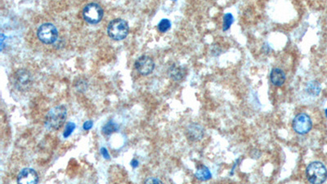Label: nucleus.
<instances>
[{"label": "nucleus", "mask_w": 327, "mask_h": 184, "mask_svg": "<svg viewBox=\"0 0 327 184\" xmlns=\"http://www.w3.org/2000/svg\"><path fill=\"white\" fill-rule=\"evenodd\" d=\"M38 181H39V176L37 173L34 169L29 168L23 169L18 177V184H37Z\"/></svg>", "instance_id": "nucleus-9"}, {"label": "nucleus", "mask_w": 327, "mask_h": 184, "mask_svg": "<svg viewBox=\"0 0 327 184\" xmlns=\"http://www.w3.org/2000/svg\"><path fill=\"white\" fill-rule=\"evenodd\" d=\"M195 176L201 181H207V180L211 179L212 174L206 166L202 165V166L200 167L199 169H197L196 174H195Z\"/></svg>", "instance_id": "nucleus-13"}, {"label": "nucleus", "mask_w": 327, "mask_h": 184, "mask_svg": "<svg viewBox=\"0 0 327 184\" xmlns=\"http://www.w3.org/2000/svg\"><path fill=\"white\" fill-rule=\"evenodd\" d=\"M285 79H286V76H285V72L280 69L274 68L271 72L270 79L273 85L277 86V87L283 85L285 83Z\"/></svg>", "instance_id": "nucleus-11"}, {"label": "nucleus", "mask_w": 327, "mask_h": 184, "mask_svg": "<svg viewBox=\"0 0 327 184\" xmlns=\"http://www.w3.org/2000/svg\"><path fill=\"white\" fill-rule=\"evenodd\" d=\"M131 164H132V165H133L134 168H136V167L138 166V160H136V159H133V161H132Z\"/></svg>", "instance_id": "nucleus-22"}, {"label": "nucleus", "mask_w": 327, "mask_h": 184, "mask_svg": "<svg viewBox=\"0 0 327 184\" xmlns=\"http://www.w3.org/2000/svg\"><path fill=\"white\" fill-rule=\"evenodd\" d=\"M306 176L311 184H323L327 179V169L321 162H312L306 169Z\"/></svg>", "instance_id": "nucleus-2"}, {"label": "nucleus", "mask_w": 327, "mask_h": 184, "mask_svg": "<svg viewBox=\"0 0 327 184\" xmlns=\"http://www.w3.org/2000/svg\"><path fill=\"white\" fill-rule=\"evenodd\" d=\"M306 90H307V93H309L311 95L316 96L319 94L321 88H320L319 83L316 81H312L307 84Z\"/></svg>", "instance_id": "nucleus-14"}, {"label": "nucleus", "mask_w": 327, "mask_h": 184, "mask_svg": "<svg viewBox=\"0 0 327 184\" xmlns=\"http://www.w3.org/2000/svg\"><path fill=\"white\" fill-rule=\"evenodd\" d=\"M293 129L299 134H306L312 130V122L309 115L306 113H300L295 116L292 123Z\"/></svg>", "instance_id": "nucleus-6"}, {"label": "nucleus", "mask_w": 327, "mask_h": 184, "mask_svg": "<svg viewBox=\"0 0 327 184\" xmlns=\"http://www.w3.org/2000/svg\"><path fill=\"white\" fill-rule=\"evenodd\" d=\"M326 115H327V110H326Z\"/></svg>", "instance_id": "nucleus-23"}, {"label": "nucleus", "mask_w": 327, "mask_h": 184, "mask_svg": "<svg viewBox=\"0 0 327 184\" xmlns=\"http://www.w3.org/2000/svg\"><path fill=\"white\" fill-rule=\"evenodd\" d=\"M187 136L192 141L201 139L204 136V130L201 125L197 124H192L187 128Z\"/></svg>", "instance_id": "nucleus-10"}, {"label": "nucleus", "mask_w": 327, "mask_h": 184, "mask_svg": "<svg viewBox=\"0 0 327 184\" xmlns=\"http://www.w3.org/2000/svg\"><path fill=\"white\" fill-rule=\"evenodd\" d=\"M101 153H102V156H103L104 157H106V158L108 159L109 154L107 151H106V148H101Z\"/></svg>", "instance_id": "nucleus-20"}, {"label": "nucleus", "mask_w": 327, "mask_h": 184, "mask_svg": "<svg viewBox=\"0 0 327 184\" xmlns=\"http://www.w3.org/2000/svg\"><path fill=\"white\" fill-rule=\"evenodd\" d=\"M233 22V16L231 13H226V14H225L224 17V25H223V29H224V31H226L230 28Z\"/></svg>", "instance_id": "nucleus-16"}, {"label": "nucleus", "mask_w": 327, "mask_h": 184, "mask_svg": "<svg viewBox=\"0 0 327 184\" xmlns=\"http://www.w3.org/2000/svg\"><path fill=\"white\" fill-rule=\"evenodd\" d=\"M170 27H171V22H170V20L168 19L161 20V22L158 25V29L161 33L168 31L170 29Z\"/></svg>", "instance_id": "nucleus-17"}, {"label": "nucleus", "mask_w": 327, "mask_h": 184, "mask_svg": "<svg viewBox=\"0 0 327 184\" xmlns=\"http://www.w3.org/2000/svg\"><path fill=\"white\" fill-rule=\"evenodd\" d=\"M67 108L64 105H57L49 111L45 119V127L50 130H57L64 125L67 118Z\"/></svg>", "instance_id": "nucleus-1"}, {"label": "nucleus", "mask_w": 327, "mask_h": 184, "mask_svg": "<svg viewBox=\"0 0 327 184\" xmlns=\"http://www.w3.org/2000/svg\"><path fill=\"white\" fill-rule=\"evenodd\" d=\"M37 36L44 44H52L57 40L58 32L54 25L45 23L41 25L38 29Z\"/></svg>", "instance_id": "nucleus-4"}, {"label": "nucleus", "mask_w": 327, "mask_h": 184, "mask_svg": "<svg viewBox=\"0 0 327 184\" xmlns=\"http://www.w3.org/2000/svg\"><path fill=\"white\" fill-rule=\"evenodd\" d=\"M146 182H147V183H154V184H157V183H161V182H160V180L154 179H149V180H147V181Z\"/></svg>", "instance_id": "nucleus-21"}, {"label": "nucleus", "mask_w": 327, "mask_h": 184, "mask_svg": "<svg viewBox=\"0 0 327 184\" xmlns=\"http://www.w3.org/2000/svg\"><path fill=\"white\" fill-rule=\"evenodd\" d=\"M13 81H14V85L18 90L25 92L31 87L32 77L30 76L29 71H25V70H20V71H17L13 78Z\"/></svg>", "instance_id": "nucleus-7"}, {"label": "nucleus", "mask_w": 327, "mask_h": 184, "mask_svg": "<svg viewBox=\"0 0 327 184\" xmlns=\"http://www.w3.org/2000/svg\"><path fill=\"white\" fill-rule=\"evenodd\" d=\"M129 31L128 23L123 19H115L110 22L107 28L109 36L114 40H122L126 39Z\"/></svg>", "instance_id": "nucleus-3"}, {"label": "nucleus", "mask_w": 327, "mask_h": 184, "mask_svg": "<svg viewBox=\"0 0 327 184\" xmlns=\"http://www.w3.org/2000/svg\"><path fill=\"white\" fill-rule=\"evenodd\" d=\"M170 75L173 79L176 81L182 80V79L184 78L185 70L181 66H173L170 70Z\"/></svg>", "instance_id": "nucleus-12"}, {"label": "nucleus", "mask_w": 327, "mask_h": 184, "mask_svg": "<svg viewBox=\"0 0 327 184\" xmlns=\"http://www.w3.org/2000/svg\"><path fill=\"white\" fill-rule=\"evenodd\" d=\"M135 67L138 73L143 76H148L154 71L155 62L150 56H142L136 61Z\"/></svg>", "instance_id": "nucleus-8"}, {"label": "nucleus", "mask_w": 327, "mask_h": 184, "mask_svg": "<svg viewBox=\"0 0 327 184\" xmlns=\"http://www.w3.org/2000/svg\"><path fill=\"white\" fill-rule=\"evenodd\" d=\"M117 129H118L117 125L115 123L112 122V121H110L106 125H104L101 131H102L103 134L109 135L116 132Z\"/></svg>", "instance_id": "nucleus-15"}, {"label": "nucleus", "mask_w": 327, "mask_h": 184, "mask_svg": "<svg viewBox=\"0 0 327 184\" xmlns=\"http://www.w3.org/2000/svg\"><path fill=\"white\" fill-rule=\"evenodd\" d=\"M92 127H93V122H92V121H87V122L84 123V130H89Z\"/></svg>", "instance_id": "nucleus-19"}, {"label": "nucleus", "mask_w": 327, "mask_h": 184, "mask_svg": "<svg viewBox=\"0 0 327 184\" xmlns=\"http://www.w3.org/2000/svg\"><path fill=\"white\" fill-rule=\"evenodd\" d=\"M103 10L98 3H89L84 7V18L89 24H98L103 17Z\"/></svg>", "instance_id": "nucleus-5"}, {"label": "nucleus", "mask_w": 327, "mask_h": 184, "mask_svg": "<svg viewBox=\"0 0 327 184\" xmlns=\"http://www.w3.org/2000/svg\"><path fill=\"white\" fill-rule=\"evenodd\" d=\"M75 129V125L74 123H68L66 126V130H65L64 137H67L72 134V132L74 131Z\"/></svg>", "instance_id": "nucleus-18"}]
</instances>
